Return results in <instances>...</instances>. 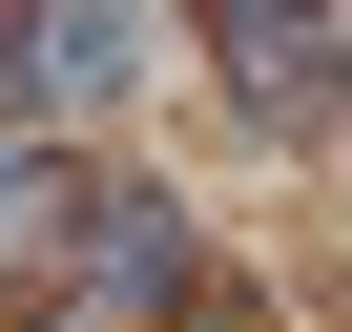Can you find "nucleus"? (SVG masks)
Segmentation results:
<instances>
[{"mask_svg": "<svg viewBox=\"0 0 352 332\" xmlns=\"http://www.w3.org/2000/svg\"><path fill=\"white\" fill-rule=\"evenodd\" d=\"M166 63V0H0V83H21L42 125H83V104H124Z\"/></svg>", "mask_w": 352, "mask_h": 332, "instance_id": "nucleus-1", "label": "nucleus"}, {"mask_svg": "<svg viewBox=\"0 0 352 332\" xmlns=\"http://www.w3.org/2000/svg\"><path fill=\"white\" fill-rule=\"evenodd\" d=\"M83 229L104 249H63V311H166L187 291V208L166 187H83Z\"/></svg>", "mask_w": 352, "mask_h": 332, "instance_id": "nucleus-2", "label": "nucleus"}, {"mask_svg": "<svg viewBox=\"0 0 352 332\" xmlns=\"http://www.w3.org/2000/svg\"><path fill=\"white\" fill-rule=\"evenodd\" d=\"M42 229H83V208H63V145L0 125V249H42Z\"/></svg>", "mask_w": 352, "mask_h": 332, "instance_id": "nucleus-3", "label": "nucleus"}]
</instances>
